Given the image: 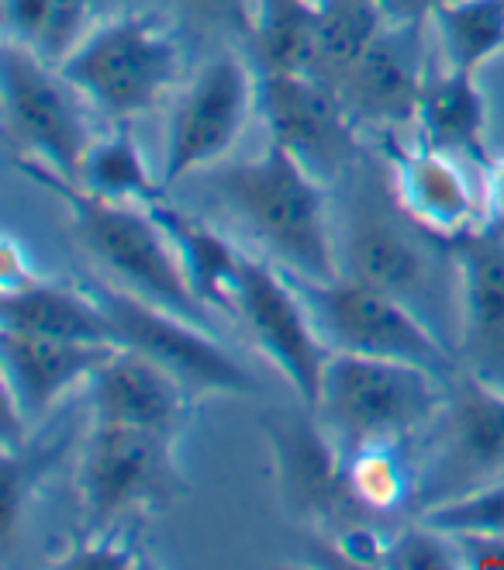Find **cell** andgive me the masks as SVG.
I'll return each instance as SVG.
<instances>
[{
    "instance_id": "cell-14",
    "label": "cell",
    "mask_w": 504,
    "mask_h": 570,
    "mask_svg": "<svg viewBox=\"0 0 504 570\" xmlns=\"http://www.w3.org/2000/svg\"><path fill=\"white\" fill-rule=\"evenodd\" d=\"M343 274L397 297L401 305L418 312L425 322L432 308L439 305V266H435V256L405 225L384 215H366L349 228Z\"/></svg>"
},
{
    "instance_id": "cell-28",
    "label": "cell",
    "mask_w": 504,
    "mask_h": 570,
    "mask_svg": "<svg viewBox=\"0 0 504 570\" xmlns=\"http://www.w3.org/2000/svg\"><path fill=\"white\" fill-rule=\"evenodd\" d=\"M425 525L446 532L449 540H487L504 535V478L470 488L449 501H439L422 515Z\"/></svg>"
},
{
    "instance_id": "cell-32",
    "label": "cell",
    "mask_w": 504,
    "mask_h": 570,
    "mask_svg": "<svg viewBox=\"0 0 504 570\" xmlns=\"http://www.w3.org/2000/svg\"><path fill=\"white\" fill-rule=\"evenodd\" d=\"M28 481H31L28 463L18 460L14 450H8L4 453V474H0V535H4V543L14 540L21 509L28 505V494H31Z\"/></svg>"
},
{
    "instance_id": "cell-5",
    "label": "cell",
    "mask_w": 504,
    "mask_h": 570,
    "mask_svg": "<svg viewBox=\"0 0 504 570\" xmlns=\"http://www.w3.org/2000/svg\"><path fill=\"white\" fill-rule=\"evenodd\" d=\"M297 287L335 350L415 363L439 377L456 371V350L397 297L346 274L335 281H297Z\"/></svg>"
},
{
    "instance_id": "cell-15",
    "label": "cell",
    "mask_w": 504,
    "mask_h": 570,
    "mask_svg": "<svg viewBox=\"0 0 504 570\" xmlns=\"http://www.w3.org/2000/svg\"><path fill=\"white\" fill-rule=\"evenodd\" d=\"M115 350L118 346L56 340V335H39V332L0 325L8 412L21 415L24 422L31 415L49 412L56 397H62L80 381H90Z\"/></svg>"
},
{
    "instance_id": "cell-4",
    "label": "cell",
    "mask_w": 504,
    "mask_h": 570,
    "mask_svg": "<svg viewBox=\"0 0 504 570\" xmlns=\"http://www.w3.org/2000/svg\"><path fill=\"white\" fill-rule=\"evenodd\" d=\"M62 77L115 118L149 111L180 73V49L152 18L125 11L97 24L66 59Z\"/></svg>"
},
{
    "instance_id": "cell-23",
    "label": "cell",
    "mask_w": 504,
    "mask_h": 570,
    "mask_svg": "<svg viewBox=\"0 0 504 570\" xmlns=\"http://www.w3.org/2000/svg\"><path fill=\"white\" fill-rule=\"evenodd\" d=\"M315 4H318V36H315L312 77L339 90L387 21L377 8V0H315Z\"/></svg>"
},
{
    "instance_id": "cell-10",
    "label": "cell",
    "mask_w": 504,
    "mask_h": 570,
    "mask_svg": "<svg viewBox=\"0 0 504 570\" xmlns=\"http://www.w3.org/2000/svg\"><path fill=\"white\" fill-rule=\"evenodd\" d=\"M256 111L270 128V139L290 149L322 180L339 174L356 149L353 115L343 94L312 73L259 70Z\"/></svg>"
},
{
    "instance_id": "cell-19",
    "label": "cell",
    "mask_w": 504,
    "mask_h": 570,
    "mask_svg": "<svg viewBox=\"0 0 504 570\" xmlns=\"http://www.w3.org/2000/svg\"><path fill=\"white\" fill-rule=\"evenodd\" d=\"M0 325L56 335V340L115 346L108 312L100 308L93 291H77L42 277L0 291Z\"/></svg>"
},
{
    "instance_id": "cell-37",
    "label": "cell",
    "mask_w": 504,
    "mask_h": 570,
    "mask_svg": "<svg viewBox=\"0 0 504 570\" xmlns=\"http://www.w3.org/2000/svg\"><path fill=\"white\" fill-rule=\"evenodd\" d=\"M97 14H125L131 8V0H93Z\"/></svg>"
},
{
    "instance_id": "cell-16",
    "label": "cell",
    "mask_w": 504,
    "mask_h": 570,
    "mask_svg": "<svg viewBox=\"0 0 504 570\" xmlns=\"http://www.w3.org/2000/svg\"><path fill=\"white\" fill-rule=\"evenodd\" d=\"M394 200L415 228L449 243L474 232L484 212L463 170L435 146L394 153Z\"/></svg>"
},
{
    "instance_id": "cell-35",
    "label": "cell",
    "mask_w": 504,
    "mask_h": 570,
    "mask_svg": "<svg viewBox=\"0 0 504 570\" xmlns=\"http://www.w3.org/2000/svg\"><path fill=\"white\" fill-rule=\"evenodd\" d=\"M443 4L446 0H377L387 24H428L435 8Z\"/></svg>"
},
{
    "instance_id": "cell-31",
    "label": "cell",
    "mask_w": 504,
    "mask_h": 570,
    "mask_svg": "<svg viewBox=\"0 0 504 570\" xmlns=\"http://www.w3.org/2000/svg\"><path fill=\"white\" fill-rule=\"evenodd\" d=\"M174 4L190 14L197 24L221 28L231 36L253 39V24H256V8H249V0H174Z\"/></svg>"
},
{
    "instance_id": "cell-36",
    "label": "cell",
    "mask_w": 504,
    "mask_h": 570,
    "mask_svg": "<svg viewBox=\"0 0 504 570\" xmlns=\"http://www.w3.org/2000/svg\"><path fill=\"white\" fill-rule=\"evenodd\" d=\"M0 274H4V287H18V284H28V281L39 277L36 271H31L28 256L18 253V243L11 236L4 239V259H0Z\"/></svg>"
},
{
    "instance_id": "cell-7",
    "label": "cell",
    "mask_w": 504,
    "mask_h": 570,
    "mask_svg": "<svg viewBox=\"0 0 504 570\" xmlns=\"http://www.w3.org/2000/svg\"><path fill=\"white\" fill-rule=\"evenodd\" d=\"M4 80V118L18 146L31 149L36 163L59 177L77 180L90 153V131L80 111V90L62 77L59 66L14 39L0 52Z\"/></svg>"
},
{
    "instance_id": "cell-2",
    "label": "cell",
    "mask_w": 504,
    "mask_h": 570,
    "mask_svg": "<svg viewBox=\"0 0 504 570\" xmlns=\"http://www.w3.org/2000/svg\"><path fill=\"white\" fill-rule=\"evenodd\" d=\"M21 170L62 200L66 212H70L73 239L80 243V249L97 266H105L125 291L152 301L166 312L208 325V308L194 294L170 232L162 228L149 205L105 200L36 159L21 163Z\"/></svg>"
},
{
    "instance_id": "cell-6",
    "label": "cell",
    "mask_w": 504,
    "mask_h": 570,
    "mask_svg": "<svg viewBox=\"0 0 504 570\" xmlns=\"http://www.w3.org/2000/svg\"><path fill=\"white\" fill-rule=\"evenodd\" d=\"M100 308L108 312L115 346L139 350L142 356L166 366L187 394H249L256 381L235 360L208 325L166 312L152 301L131 294L125 287H90Z\"/></svg>"
},
{
    "instance_id": "cell-1",
    "label": "cell",
    "mask_w": 504,
    "mask_h": 570,
    "mask_svg": "<svg viewBox=\"0 0 504 570\" xmlns=\"http://www.w3.org/2000/svg\"><path fill=\"white\" fill-rule=\"evenodd\" d=\"M211 190L297 281H335L343 274L325 180L280 142L270 139L256 159L218 170Z\"/></svg>"
},
{
    "instance_id": "cell-12",
    "label": "cell",
    "mask_w": 504,
    "mask_h": 570,
    "mask_svg": "<svg viewBox=\"0 0 504 570\" xmlns=\"http://www.w3.org/2000/svg\"><path fill=\"white\" fill-rule=\"evenodd\" d=\"M453 259L459 343L474 374L504 387V232H466Z\"/></svg>"
},
{
    "instance_id": "cell-33",
    "label": "cell",
    "mask_w": 504,
    "mask_h": 570,
    "mask_svg": "<svg viewBox=\"0 0 504 570\" xmlns=\"http://www.w3.org/2000/svg\"><path fill=\"white\" fill-rule=\"evenodd\" d=\"M484 215L491 228L504 232V156L484 163Z\"/></svg>"
},
{
    "instance_id": "cell-25",
    "label": "cell",
    "mask_w": 504,
    "mask_h": 570,
    "mask_svg": "<svg viewBox=\"0 0 504 570\" xmlns=\"http://www.w3.org/2000/svg\"><path fill=\"white\" fill-rule=\"evenodd\" d=\"M318 36L315 0H256L253 49L259 70L312 73Z\"/></svg>"
},
{
    "instance_id": "cell-8",
    "label": "cell",
    "mask_w": 504,
    "mask_h": 570,
    "mask_svg": "<svg viewBox=\"0 0 504 570\" xmlns=\"http://www.w3.org/2000/svg\"><path fill=\"white\" fill-rule=\"evenodd\" d=\"M235 315L246 322L253 343L284 374L300 405L315 412L325 366L335 350L325 346V332L318 328L300 287L284 277L280 266L246 259L239 294H235Z\"/></svg>"
},
{
    "instance_id": "cell-34",
    "label": "cell",
    "mask_w": 504,
    "mask_h": 570,
    "mask_svg": "<svg viewBox=\"0 0 504 570\" xmlns=\"http://www.w3.org/2000/svg\"><path fill=\"white\" fill-rule=\"evenodd\" d=\"M136 557L125 553V550H115L111 543L105 547H83L70 557H62L59 567H83V570H118V567H131Z\"/></svg>"
},
{
    "instance_id": "cell-21",
    "label": "cell",
    "mask_w": 504,
    "mask_h": 570,
    "mask_svg": "<svg viewBox=\"0 0 504 570\" xmlns=\"http://www.w3.org/2000/svg\"><path fill=\"white\" fill-rule=\"evenodd\" d=\"M415 121L422 125L428 146L443 153L474 156L481 166L491 159L484 149L487 100L474 73H459L449 70V66L439 73H428Z\"/></svg>"
},
{
    "instance_id": "cell-3",
    "label": "cell",
    "mask_w": 504,
    "mask_h": 570,
    "mask_svg": "<svg viewBox=\"0 0 504 570\" xmlns=\"http://www.w3.org/2000/svg\"><path fill=\"white\" fill-rule=\"evenodd\" d=\"M443 377L415 363L335 350L318 397V415L349 450L394 443L443 409Z\"/></svg>"
},
{
    "instance_id": "cell-9",
    "label": "cell",
    "mask_w": 504,
    "mask_h": 570,
    "mask_svg": "<svg viewBox=\"0 0 504 570\" xmlns=\"http://www.w3.org/2000/svg\"><path fill=\"white\" fill-rule=\"evenodd\" d=\"M256 111V77L239 52L221 49L174 111L170 139L162 159V187H174L184 177L221 163L246 131Z\"/></svg>"
},
{
    "instance_id": "cell-24",
    "label": "cell",
    "mask_w": 504,
    "mask_h": 570,
    "mask_svg": "<svg viewBox=\"0 0 504 570\" xmlns=\"http://www.w3.org/2000/svg\"><path fill=\"white\" fill-rule=\"evenodd\" d=\"M93 18V0H4L8 39L36 49L52 66H62L83 46Z\"/></svg>"
},
{
    "instance_id": "cell-18",
    "label": "cell",
    "mask_w": 504,
    "mask_h": 570,
    "mask_svg": "<svg viewBox=\"0 0 504 570\" xmlns=\"http://www.w3.org/2000/svg\"><path fill=\"white\" fill-rule=\"evenodd\" d=\"M446 453L449 471L463 481H497L504 478V387L466 374L453 405L446 412Z\"/></svg>"
},
{
    "instance_id": "cell-13",
    "label": "cell",
    "mask_w": 504,
    "mask_h": 570,
    "mask_svg": "<svg viewBox=\"0 0 504 570\" xmlns=\"http://www.w3.org/2000/svg\"><path fill=\"white\" fill-rule=\"evenodd\" d=\"M428 24H384L369 42L339 94L353 118L363 121H415L418 100L428 80L425 70Z\"/></svg>"
},
{
    "instance_id": "cell-26",
    "label": "cell",
    "mask_w": 504,
    "mask_h": 570,
    "mask_svg": "<svg viewBox=\"0 0 504 570\" xmlns=\"http://www.w3.org/2000/svg\"><path fill=\"white\" fill-rule=\"evenodd\" d=\"M73 184L105 200H121V205H156L166 190L162 180L149 174L142 149L128 125H121L111 139L90 146Z\"/></svg>"
},
{
    "instance_id": "cell-27",
    "label": "cell",
    "mask_w": 504,
    "mask_h": 570,
    "mask_svg": "<svg viewBox=\"0 0 504 570\" xmlns=\"http://www.w3.org/2000/svg\"><path fill=\"white\" fill-rule=\"evenodd\" d=\"M277 453L284 460L287 484L315 512H332L328 505H343V501H353L356 505L349 481H346V466L332 456L335 450L318 432H308V429H300V422H290V429L277 432Z\"/></svg>"
},
{
    "instance_id": "cell-20",
    "label": "cell",
    "mask_w": 504,
    "mask_h": 570,
    "mask_svg": "<svg viewBox=\"0 0 504 570\" xmlns=\"http://www.w3.org/2000/svg\"><path fill=\"white\" fill-rule=\"evenodd\" d=\"M149 208L162 222V228L170 232V239H174L180 263L187 271V281H190L194 294L200 297V305L235 315V294H239L246 256L235 253L231 243L225 236H218L211 225L170 208L166 200H156Z\"/></svg>"
},
{
    "instance_id": "cell-30",
    "label": "cell",
    "mask_w": 504,
    "mask_h": 570,
    "mask_svg": "<svg viewBox=\"0 0 504 570\" xmlns=\"http://www.w3.org/2000/svg\"><path fill=\"white\" fill-rule=\"evenodd\" d=\"M381 560L387 567H401V570H446V567H456L463 557L449 547L446 532L422 522L418 529L397 535L391 547H384Z\"/></svg>"
},
{
    "instance_id": "cell-17",
    "label": "cell",
    "mask_w": 504,
    "mask_h": 570,
    "mask_svg": "<svg viewBox=\"0 0 504 570\" xmlns=\"http://www.w3.org/2000/svg\"><path fill=\"white\" fill-rule=\"evenodd\" d=\"M87 384L93 422L136 425L152 432H170L187 397V387L166 366L128 346H118Z\"/></svg>"
},
{
    "instance_id": "cell-22",
    "label": "cell",
    "mask_w": 504,
    "mask_h": 570,
    "mask_svg": "<svg viewBox=\"0 0 504 570\" xmlns=\"http://www.w3.org/2000/svg\"><path fill=\"white\" fill-rule=\"evenodd\" d=\"M428 28L449 70L477 77L504 52V0H446L428 18Z\"/></svg>"
},
{
    "instance_id": "cell-11",
    "label": "cell",
    "mask_w": 504,
    "mask_h": 570,
    "mask_svg": "<svg viewBox=\"0 0 504 570\" xmlns=\"http://www.w3.org/2000/svg\"><path fill=\"white\" fill-rule=\"evenodd\" d=\"M166 453V432L93 422L80 456V494L90 512L115 519L152 501L170 478Z\"/></svg>"
},
{
    "instance_id": "cell-29",
    "label": "cell",
    "mask_w": 504,
    "mask_h": 570,
    "mask_svg": "<svg viewBox=\"0 0 504 570\" xmlns=\"http://www.w3.org/2000/svg\"><path fill=\"white\" fill-rule=\"evenodd\" d=\"M346 481L363 509H394L405 498V471H401L397 456L391 453V443H369L353 450L346 460Z\"/></svg>"
}]
</instances>
